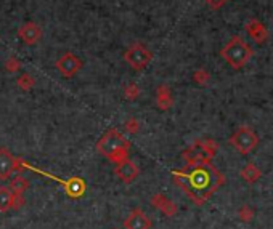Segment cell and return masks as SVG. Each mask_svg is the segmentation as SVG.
<instances>
[{"instance_id":"cell-22","label":"cell","mask_w":273,"mask_h":229,"mask_svg":"<svg viewBox=\"0 0 273 229\" xmlns=\"http://www.w3.org/2000/svg\"><path fill=\"white\" fill-rule=\"evenodd\" d=\"M21 69V61L15 58V56H10L7 61H5V71L10 72V74H16L18 71Z\"/></svg>"},{"instance_id":"cell-20","label":"cell","mask_w":273,"mask_h":229,"mask_svg":"<svg viewBox=\"0 0 273 229\" xmlns=\"http://www.w3.org/2000/svg\"><path fill=\"white\" fill-rule=\"evenodd\" d=\"M124 97L126 100L129 101H135L138 97H140V88H138V85L134 83V82H130L126 85V88H124Z\"/></svg>"},{"instance_id":"cell-15","label":"cell","mask_w":273,"mask_h":229,"mask_svg":"<svg viewBox=\"0 0 273 229\" xmlns=\"http://www.w3.org/2000/svg\"><path fill=\"white\" fill-rule=\"evenodd\" d=\"M15 194L8 186H0V212H8L13 208Z\"/></svg>"},{"instance_id":"cell-1","label":"cell","mask_w":273,"mask_h":229,"mask_svg":"<svg viewBox=\"0 0 273 229\" xmlns=\"http://www.w3.org/2000/svg\"><path fill=\"white\" fill-rule=\"evenodd\" d=\"M174 181L191 200L201 204L223 183V176L211 165V162H208V164L188 165L183 170L174 171Z\"/></svg>"},{"instance_id":"cell-13","label":"cell","mask_w":273,"mask_h":229,"mask_svg":"<svg viewBox=\"0 0 273 229\" xmlns=\"http://www.w3.org/2000/svg\"><path fill=\"white\" fill-rule=\"evenodd\" d=\"M156 103H158V108L167 111L172 108L174 104V98H172V91L167 85H159L158 90H156Z\"/></svg>"},{"instance_id":"cell-2","label":"cell","mask_w":273,"mask_h":229,"mask_svg":"<svg viewBox=\"0 0 273 229\" xmlns=\"http://www.w3.org/2000/svg\"><path fill=\"white\" fill-rule=\"evenodd\" d=\"M129 149H130V143L116 128L108 130L97 143V151L103 157L109 159L114 164L129 159Z\"/></svg>"},{"instance_id":"cell-10","label":"cell","mask_w":273,"mask_h":229,"mask_svg":"<svg viewBox=\"0 0 273 229\" xmlns=\"http://www.w3.org/2000/svg\"><path fill=\"white\" fill-rule=\"evenodd\" d=\"M151 227V221H149L148 215L143 210L135 208L134 212L124 219V229H149Z\"/></svg>"},{"instance_id":"cell-16","label":"cell","mask_w":273,"mask_h":229,"mask_svg":"<svg viewBox=\"0 0 273 229\" xmlns=\"http://www.w3.org/2000/svg\"><path fill=\"white\" fill-rule=\"evenodd\" d=\"M64 189L71 197H79L86 191V185H84V181L81 178H71L69 181H66Z\"/></svg>"},{"instance_id":"cell-3","label":"cell","mask_w":273,"mask_h":229,"mask_svg":"<svg viewBox=\"0 0 273 229\" xmlns=\"http://www.w3.org/2000/svg\"><path fill=\"white\" fill-rule=\"evenodd\" d=\"M220 55L233 69H241L252 58V49L241 37H231L230 42L222 49Z\"/></svg>"},{"instance_id":"cell-18","label":"cell","mask_w":273,"mask_h":229,"mask_svg":"<svg viewBox=\"0 0 273 229\" xmlns=\"http://www.w3.org/2000/svg\"><path fill=\"white\" fill-rule=\"evenodd\" d=\"M241 176L248 181V183H254V181H257L260 178V170L254 165V164H248L246 167L243 168L241 171Z\"/></svg>"},{"instance_id":"cell-19","label":"cell","mask_w":273,"mask_h":229,"mask_svg":"<svg viewBox=\"0 0 273 229\" xmlns=\"http://www.w3.org/2000/svg\"><path fill=\"white\" fill-rule=\"evenodd\" d=\"M16 85H18V87H20L23 91H29V90H32V88H34V85H35V79L32 77L31 74L24 72V74H21L20 77L16 79Z\"/></svg>"},{"instance_id":"cell-14","label":"cell","mask_w":273,"mask_h":229,"mask_svg":"<svg viewBox=\"0 0 273 229\" xmlns=\"http://www.w3.org/2000/svg\"><path fill=\"white\" fill-rule=\"evenodd\" d=\"M151 204H153L156 208L161 210V212H163L164 215H167V216H172V215H175V212H177V207L174 205L172 200H169V199L164 197L163 194H156V196H153Z\"/></svg>"},{"instance_id":"cell-21","label":"cell","mask_w":273,"mask_h":229,"mask_svg":"<svg viewBox=\"0 0 273 229\" xmlns=\"http://www.w3.org/2000/svg\"><path fill=\"white\" fill-rule=\"evenodd\" d=\"M209 79H211V74L206 71V69H196L194 72H193V80L198 83V85H206L209 82Z\"/></svg>"},{"instance_id":"cell-17","label":"cell","mask_w":273,"mask_h":229,"mask_svg":"<svg viewBox=\"0 0 273 229\" xmlns=\"http://www.w3.org/2000/svg\"><path fill=\"white\" fill-rule=\"evenodd\" d=\"M12 189L13 194H18V196H23L24 191L29 188V181H27L23 175H16L15 178L10 179V186H8Z\"/></svg>"},{"instance_id":"cell-11","label":"cell","mask_w":273,"mask_h":229,"mask_svg":"<svg viewBox=\"0 0 273 229\" xmlns=\"http://www.w3.org/2000/svg\"><path fill=\"white\" fill-rule=\"evenodd\" d=\"M114 171L124 183H132V181H135V178L138 176V167L135 162H132L130 159L118 162Z\"/></svg>"},{"instance_id":"cell-9","label":"cell","mask_w":273,"mask_h":229,"mask_svg":"<svg viewBox=\"0 0 273 229\" xmlns=\"http://www.w3.org/2000/svg\"><path fill=\"white\" fill-rule=\"evenodd\" d=\"M42 27L34 21H27L18 27V37L26 45H35L42 39Z\"/></svg>"},{"instance_id":"cell-12","label":"cell","mask_w":273,"mask_h":229,"mask_svg":"<svg viewBox=\"0 0 273 229\" xmlns=\"http://www.w3.org/2000/svg\"><path fill=\"white\" fill-rule=\"evenodd\" d=\"M246 32L254 42L257 43H263L268 39V31L267 27L263 26L259 20H249L246 23Z\"/></svg>"},{"instance_id":"cell-8","label":"cell","mask_w":273,"mask_h":229,"mask_svg":"<svg viewBox=\"0 0 273 229\" xmlns=\"http://www.w3.org/2000/svg\"><path fill=\"white\" fill-rule=\"evenodd\" d=\"M16 170H21L20 159H16L7 148H0V179H8Z\"/></svg>"},{"instance_id":"cell-24","label":"cell","mask_w":273,"mask_h":229,"mask_svg":"<svg viewBox=\"0 0 273 229\" xmlns=\"http://www.w3.org/2000/svg\"><path fill=\"white\" fill-rule=\"evenodd\" d=\"M204 2L208 4L212 8V10H219V8H222L225 4L228 2V0H204Z\"/></svg>"},{"instance_id":"cell-6","label":"cell","mask_w":273,"mask_h":229,"mask_svg":"<svg viewBox=\"0 0 273 229\" xmlns=\"http://www.w3.org/2000/svg\"><path fill=\"white\" fill-rule=\"evenodd\" d=\"M259 138L249 127H240L230 138V145L241 154H249V152L257 146Z\"/></svg>"},{"instance_id":"cell-5","label":"cell","mask_w":273,"mask_h":229,"mask_svg":"<svg viewBox=\"0 0 273 229\" xmlns=\"http://www.w3.org/2000/svg\"><path fill=\"white\" fill-rule=\"evenodd\" d=\"M151 60H153V53L143 43H134L124 52V61L134 71H143L151 63Z\"/></svg>"},{"instance_id":"cell-4","label":"cell","mask_w":273,"mask_h":229,"mask_svg":"<svg viewBox=\"0 0 273 229\" xmlns=\"http://www.w3.org/2000/svg\"><path fill=\"white\" fill-rule=\"evenodd\" d=\"M215 151H217V143H214L212 140L196 141L194 145H191L183 152V159L186 160L188 165L208 164L215 156Z\"/></svg>"},{"instance_id":"cell-7","label":"cell","mask_w":273,"mask_h":229,"mask_svg":"<svg viewBox=\"0 0 273 229\" xmlns=\"http://www.w3.org/2000/svg\"><path fill=\"white\" fill-rule=\"evenodd\" d=\"M55 68L58 69V72L64 77H72L77 71H81L82 68V60L77 58L76 55L71 52H66L63 56H60L55 63Z\"/></svg>"},{"instance_id":"cell-23","label":"cell","mask_w":273,"mask_h":229,"mask_svg":"<svg viewBox=\"0 0 273 229\" xmlns=\"http://www.w3.org/2000/svg\"><path fill=\"white\" fill-rule=\"evenodd\" d=\"M126 131L127 133H130V135H135V133L138 131V128H140V125H138V120L135 119V117H130L127 122H126Z\"/></svg>"}]
</instances>
